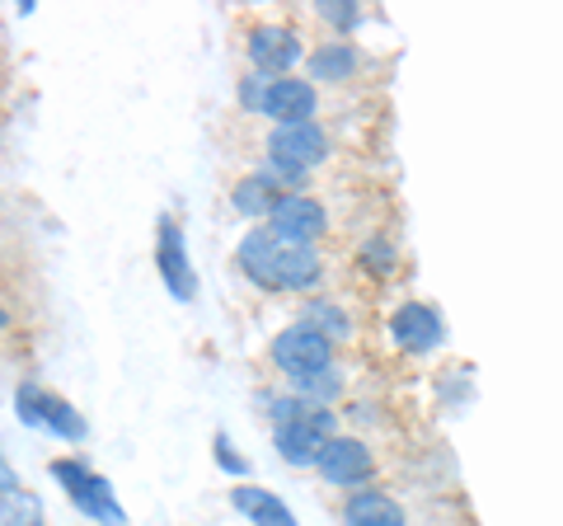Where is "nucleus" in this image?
<instances>
[{
    "instance_id": "obj_12",
    "label": "nucleus",
    "mask_w": 563,
    "mask_h": 526,
    "mask_svg": "<svg viewBox=\"0 0 563 526\" xmlns=\"http://www.w3.org/2000/svg\"><path fill=\"white\" fill-rule=\"evenodd\" d=\"M352 72H357V52H352L347 43H329V47H320L310 57V76L314 80L339 85V80H352Z\"/></svg>"
},
{
    "instance_id": "obj_4",
    "label": "nucleus",
    "mask_w": 563,
    "mask_h": 526,
    "mask_svg": "<svg viewBox=\"0 0 563 526\" xmlns=\"http://www.w3.org/2000/svg\"><path fill=\"white\" fill-rule=\"evenodd\" d=\"M333 418L329 409H306V414H296V418H287V424H277V451L287 456L291 465H320V451H324V442L329 437H339L333 432Z\"/></svg>"
},
{
    "instance_id": "obj_18",
    "label": "nucleus",
    "mask_w": 563,
    "mask_h": 526,
    "mask_svg": "<svg viewBox=\"0 0 563 526\" xmlns=\"http://www.w3.org/2000/svg\"><path fill=\"white\" fill-rule=\"evenodd\" d=\"M324 14L333 24H352V20H357V10H343V0H339V6H324Z\"/></svg>"
},
{
    "instance_id": "obj_13",
    "label": "nucleus",
    "mask_w": 563,
    "mask_h": 526,
    "mask_svg": "<svg viewBox=\"0 0 563 526\" xmlns=\"http://www.w3.org/2000/svg\"><path fill=\"white\" fill-rule=\"evenodd\" d=\"M235 507H240V513H250V517H258L263 526H296V522L287 517V507H282L273 494H263V489H240Z\"/></svg>"
},
{
    "instance_id": "obj_8",
    "label": "nucleus",
    "mask_w": 563,
    "mask_h": 526,
    "mask_svg": "<svg viewBox=\"0 0 563 526\" xmlns=\"http://www.w3.org/2000/svg\"><path fill=\"white\" fill-rule=\"evenodd\" d=\"M250 57H254V66H258V72L268 76V80H282V76H287V66L301 57V43H296L291 29L263 24V29L250 33Z\"/></svg>"
},
{
    "instance_id": "obj_11",
    "label": "nucleus",
    "mask_w": 563,
    "mask_h": 526,
    "mask_svg": "<svg viewBox=\"0 0 563 526\" xmlns=\"http://www.w3.org/2000/svg\"><path fill=\"white\" fill-rule=\"evenodd\" d=\"M161 269H165V283L174 296H192V273L184 263V244H179V226L165 221L161 226Z\"/></svg>"
},
{
    "instance_id": "obj_15",
    "label": "nucleus",
    "mask_w": 563,
    "mask_h": 526,
    "mask_svg": "<svg viewBox=\"0 0 563 526\" xmlns=\"http://www.w3.org/2000/svg\"><path fill=\"white\" fill-rule=\"evenodd\" d=\"M291 391L296 395H306V399H320V409H324V399H333L343 391V381H339V372H314V376H291Z\"/></svg>"
},
{
    "instance_id": "obj_14",
    "label": "nucleus",
    "mask_w": 563,
    "mask_h": 526,
    "mask_svg": "<svg viewBox=\"0 0 563 526\" xmlns=\"http://www.w3.org/2000/svg\"><path fill=\"white\" fill-rule=\"evenodd\" d=\"M277 202H282V193H273V179H244L235 188V207L250 217H273Z\"/></svg>"
},
{
    "instance_id": "obj_6",
    "label": "nucleus",
    "mask_w": 563,
    "mask_h": 526,
    "mask_svg": "<svg viewBox=\"0 0 563 526\" xmlns=\"http://www.w3.org/2000/svg\"><path fill=\"white\" fill-rule=\"evenodd\" d=\"M314 103H320V95H314L310 80L282 76V80L263 85V103H258V109L273 118V128H291V122H310Z\"/></svg>"
},
{
    "instance_id": "obj_5",
    "label": "nucleus",
    "mask_w": 563,
    "mask_h": 526,
    "mask_svg": "<svg viewBox=\"0 0 563 526\" xmlns=\"http://www.w3.org/2000/svg\"><path fill=\"white\" fill-rule=\"evenodd\" d=\"M376 470V456L362 437H329L324 451H320V475L329 484H352L357 489L362 480H372Z\"/></svg>"
},
{
    "instance_id": "obj_1",
    "label": "nucleus",
    "mask_w": 563,
    "mask_h": 526,
    "mask_svg": "<svg viewBox=\"0 0 563 526\" xmlns=\"http://www.w3.org/2000/svg\"><path fill=\"white\" fill-rule=\"evenodd\" d=\"M240 269L273 292H301L320 277V254H314L310 244L282 240L273 226H258V231H250L240 244Z\"/></svg>"
},
{
    "instance_id": "obj_16",
    "label": "nucleus",
    "mask_w": 563,
    "mask_h": 526,
    "mask_svg": "<svg viewBox=\"0 0 563 526\" xmlns=\"http://www.w3.org/2000/svg\"><path fill=\"white\" fill-rule=\"evenodd\" d=\"M306 325H314V329H324V335L333 339V335H347V325H343V315L333 310V306H324V302H314L310 306V320Z\"/></svg>"
},
{
    "instance_id": "obj_17",
    "label": "nucleus",
    "mask_w": 563,
    "mask_h": 526,
    "mask_svg": "<svg viewBox=\"0 0 563 526\" xmlns=\"http://www.w3.org/2000/svg\"><path fill=\"white\" fill-rule=\"evenodd\" d=\"M43 414H47L52 424H57L66 437H80V432H85V424H80V418H76V414H70V409L62 405V399H43Z\"/></svg>"
},
{
    "instance_id": "obj_9",
    "label": "nucleus",
    "mask_w": 563,
    "mask_h": 526,
    "mask_svg": "<svg viewBox=\"0 0 563 526\" xmlns=\"http://www.w3.org/2000/svg\"><path fill=\"white\" fill-rule=\"evenodd\" d=\"M390 329H395V339L409 348V353H428V348L442 343V320H437V310L422 306V302H404L395 310Z\"/></svg>"
},
{
    "instance_id": "obj_10",
    "label": "nucleus",
    "mask_w": 563,
    "mask_h": 526,
    "mask_svg": "<svg viewBox=\"0 0 563 526\" xmlns=\"http://www.w3.org/2000/svg\"><path fill=\"white\" fill-rule=\"evenodd\" d=\"M343 526H409L404 507L390 494H376V489H362L343 503Z\"/></svg>"
},
{
    "instance_id": "obj_7",
    "label": "nucleus",
    "mask_w": 563,
    "mask_h": 526,
    "mask_svg": "<svg viewBox=\"0 0 563 526\" xmlns=\"http://www.w3.org/2000/svg\"><path fill=\"white\" fill-rule=\"evenodd\" d=\"M268 226L282 235V240H291V244H310V240H320L324 235V226H329V217H324V207L314 202V198H306V193H287L277 207H273V217H268Z\"/></svg>"
},
{
    "instance_id": "obj_3",
    "label": "nucleus",
    "mask_w": 563,
    "mask_h": 526,
    "mask_svg": "<svg viewBox=\"0 0 563 526\" xmlns=\"http://www.w3.org/2000/svg\"><path fill=\"white\" fill-rule=\"evenodd\" d=\"M273 362L291 376H314L333 366V339L314 325H291L273 339Z\"/></svg>"
},
{
    "instance_id": "obj_2",
    "label": "nucleus",
    "mask_w": 563,
    "mask_h": 526,
    "mask_svg": "<svg viewBox=\"0 0 563 526\" xmlns=\"http://www.w3.org/2000/svg\"><path fill=\"white\" fill-rule=\"evenodd\" d=\"M268 155H273V174H282V179H301L306 169L324 165L329 136H324L320 122H291V128H273Z\"/></svg>"
}]
</instances>
